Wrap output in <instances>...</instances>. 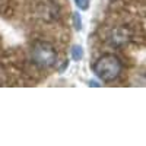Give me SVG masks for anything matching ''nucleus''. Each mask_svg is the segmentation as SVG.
<instances>
[{
	"mask_svg": "<svg viewBox=\"0 0 146 146\" xmlns=\"http://www.w3.org/2000/svg\"><path fill=\"white\" fill-rule=\"evenodd\" d=\"M67 0H0V85H34L60 66L70 41Z\"/></svg>",
	"mask_w": 146,
	"mask_h": 146,
	"instance_id": "nucleus-1",
	"label": "nucleus"
},
{
	"mask_svg": "<svg viewBox=\"0 0 146 146\" xmlns=\"http://www.w3.org/2000/svg\"><path fill=\"white\" fill-rule=\"evenodd\" d=\"M121 72V63L115 56L107 54L98 58L94 64V73L104 82H111L117 79Z\"/></svg>",
	"mask_w": 146,
	"mask_h": 146,
	"instance_id": "nucleus-2",
	"label": "nucleus"
},
{
	"mask_svg": "<svg viewBox=\"0 0 146 146\" xmlns=\"http://www.w3.org/2000/svg\"><path fill=\"white\" fill-rule=\"evenodd\" d=\"M89 2L91 0H75V3L78 5V7L82 9V10H86L89 7Z\"/></svg>",
	"mask_w": 146,
	"mask_h": 146,
	"instance_id": "nucleus-4",
	"label": "nucleus"
},
{
	"mask_svg": "<svg viewBox=\"0 0 146 146\" xmlns=\"http://www.w3.org/2000/svg\"><path fill=\"white\" fill-rule=\"evenodd\" d=\"M70 53H72V58H73V60H80V58H82V56H83L82 48H80V47H78V45H76V47H73Z\"/></svg>",
	"mask_w": 146,
	"mask_h": 146,
	"instance_id": "nucleus-3",
	"label": "nucleus"
},
{
	"mask_svg": "<svg viewBox=\"0 0 146 146\" xmlns=\"http://www.w3.org/2000/svg\"><path fill=\"white\" fill-rule=\"evenodd\" d=\"M73 19H75L76 29H79V28H80V19H79V15H78V13H75V15H73Z\"/></svg>",
	"mask_w": 146,
	"mask_h": 146,
	"instance_id": "nucleus-5",
	"label": "nucleus"
}]
</instances>
